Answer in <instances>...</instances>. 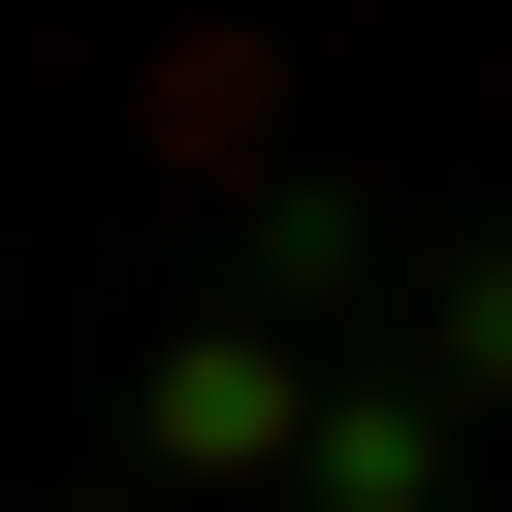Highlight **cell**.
Segmentation results:
<instances>
[{
    "label": "cell",
    "instance_id": "6da1fadb",
    "mask_svg": "<svg viewBox=\"0 0 512 512\" xmlns=\"http://www.w3.org/2000/svg\"><path fill=\"white\" fill-rule=\"evenodd\" d=\"M288 416H320V352H288L256 288H224V320H160V384H128V448H160V480H288Z\"/></svg>",
    "mask_w": 512,
    "mask_h": 512
},
{
    "label": "cell",
    "instance_id": "7a4b0ae2",
    "mask_svg": "<svg viewBox=\"0 0 512 512\" xmlns=\"http://www.w3.org/2000/svg\"><path fill=\"white\" fill-rule=\"evenodd\" d=\"M448 448H480L448 384H320L288 416V512H448Z\"/></svg>",
    "mask_w": 512,
    "mask_h": 512
},
{
    "label": "cell",
    "instance_id": "3957f363",
    "mask_svg": "<svg viewBox=\"0 0 512 512\" xmlns=\"http://www.w3.org/2000/svg\"><path fill=\"white\" fill-rule=\"evenodd\" d=\"M416 384H448V416H512V224H448V256H416Z\"/></svg>",
    "mask_w": 512,
    "mask_h": 512
}]
</instances>
